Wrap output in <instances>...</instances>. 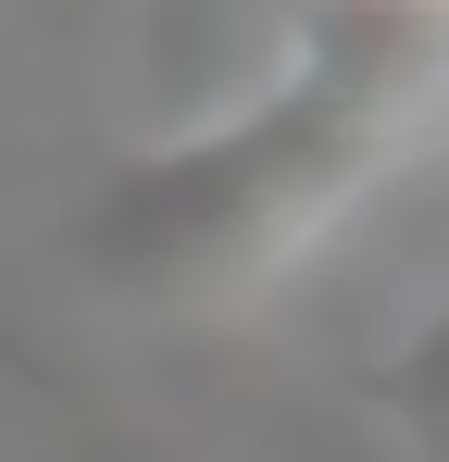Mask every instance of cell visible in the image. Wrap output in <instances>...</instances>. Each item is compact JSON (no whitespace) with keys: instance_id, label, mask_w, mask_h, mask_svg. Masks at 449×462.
<instances>
[{"instance_id":"6da1fadb","label":"cell","mask_w":449,"mask_h":462,"mask_svg":"<svg viewBox=\"0 0 449 462\" xmlns=\"http://www.w3.org/2000/svg\"><path fill=\"white\" fill-rule=\"evenodd\" d=\"M437 13H449V0H437Z\"/></svg>"}]
</instances>
